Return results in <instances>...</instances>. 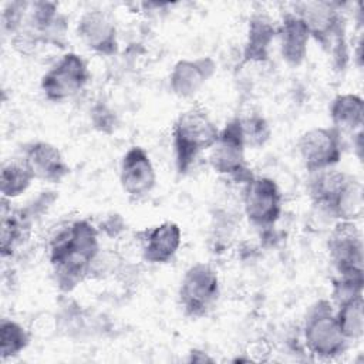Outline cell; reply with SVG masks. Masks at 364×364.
<instances>
[{
  "instance_id": "6da1fadb",
  "label": "cell",
  "mask_w": 364,
  "mask_h": 364,
  "mask_svg": "<svg viewBox=\"0 0 364 364\" xmlns=\"http://www.w3.org/2000/svg\"><path fill=\"white\" fill-rule=\"evenodd\" d=\"M101 252L100 232L87 219H74L60 226L48 240V259L61 291H71L92 274Z\"/></svg>"
},
{
  "instance_id": "7a4b0ae2",
  "label": "cell",
  "mask_w": 364,
  "mask_h": 364,
  "mask_svg": "<svg viewBox=\"0 0 364 364\" xmlns=\"http://www.w3.org/2000/svg\"><path fill=\"white\" fill-rule=\"evenodd\" d=\"M219 135V128L200 105L183 109L172 127L175 168L179 175L191 171L203 152H208Z\"/></svg>"
},
{
  "instance_id": "3957f363",
  "label": "cell",
  "mask_w": 364,
  "mask_h": 364,
  "mask_svg": "<svg viewBox=\"0 0 364 364\" xmlns=\"http://www.w3.org/2000/svg\"><path fill=\"white\" fill-rule=\"evenodd\" d=\"M296 13L314 38L333 57L338 67L347 61L346 18L338 3L333 1H301L293 4Z\"/></svg>"
},
{
  "instance_id": "277c9868",
  "label": "cell",
  "mask_w": 364,
  "mask_h": 364,
  "mask_svg": "<svg viewBox=\"0 0 364 364\" xmlns=\"http://www.w3.org/2000/svg\"><path fill=\"white\" fill-rule=\"evenodd\" d=\"M301 334L307 353L317 360H336L350 347L336 318L334 306L326 299L317 300L307 310Z\"/></svg>"
},
{
  "instance_id": "5b68a950",
  "label": "cell",
  "mask_w": 364,
  "mask_h": 364,
  "mask_svg": "<svg viewBox=\"0 0 364 364\" xmlns=\"http://www.w3.org/2000/svg\"><path fill=\"white\" fill-rule=\"evenodd\" d=\"M246 148L239 117H235L219 129L208 151V164L219 176L242 185L253 175L246 161Z\"/></svg>"
},
{
  "instance_id": "8992f818",
  "label": "cell",
  "mask_w": 364,
  "mask_h": 364,
  "mask_svg": "<svg viewBox=\"0 0 364 364\" xmlns=\"http://www.w3.org/2000/svg\"><path fill=\"white\" fill-rule=\"evenodd\" d=\"M242 210L250 226L269 232L283 213V193L274 179L252 175L242 183Z\"/></svg>"
},
{
  "instance_id": "52a82bcc",
  "label": "cell",
  "mask_w": 364,
  "mask_h": 364,
  "mask_svg": "<svg viewBox=\"0 0 364 364\" xmlns=\"http://www.w3.org/2000/svg\"><path fill=\"white\" fill-rule=\"evenodd\" d=\"M219 296L220 280L212 264L196 262L185 270L178 289V301L185 316L191 318L208 316Z\"/></svg>"
},
{
  "instance_id": "ba28073f",
  "label": "cell",
  "mask_w": 364,
  "mask_h": 364,
  "mask_svg": "<svg viewBox=\"0 0 364 364\" xmlns=\"http://www.w3.org/2000/svg\"><path fill=\"white\" fill-rule=\"evenodd\" d=\"M87 61L77 53L63 54L41 77L40 90L46 100L64 102L78 95L90 82Z\"/></svg>"
},
{
  "instance_id": "9c48e42d",
  "label": "cell",
  "mask_w": 364,
  "mask_h": 364,
  "mask_svg": "<svg viewBox=\"0 0 364 364\" xmlns=\"http://www.w3.org/2000/svg\"><path fill=\"white\" fill-rule=\"evenodd\" d=\"M327 253L336 274L364 273V242L357 222L337 220L333 225Z\"/></svg>"
},
{
  "instance_id": "30bf717a",
  "label": "cell",
  "mask_w": 364,
  "mask_h": 364,
  "mask_svg": "<svg viewBox=\"0 0 364 364\" xmlns=\"http://www.w3.org/2000/svg\"><path fill=\"white\" fill-rule=\"evenodd\" d=\"M297 154L306 171L337 166L343 155V136L330 127H313L297 139Z\"/></svg>"
},
{
  "instance_id": "8fae6325",
  "label": "cell",
  "mask_w": 364,
  "mask_h": 364,
  "mask_svg": "<svg viewBox=\"0 0 364 364\" xmlns=\"http://www.w3.org/2000/svg\"><path fill=\"white\" fill-rule=\"evenodd\" d=\"M77 34L90 51L101 57H112L118 53V28L112 14L102 9L84 11L77 23Z\"/></svg>"
},
{
  "instance_id": "7c38bea8",
  "label": "cell",
  "mask_w": 364,
  "mask_h": 364,
  "mask_svg": "<svg viewBox=\"0 0 364 364\" xmlns=\"http://www.w3.org/2000/svg\"><path fill=\"white\" fill-rule=\"evenodd\" d=\"M156 171L149 154L139 145L129 146L119 162V185L128 198L141 200L156 186Z\"/></svg>"
},
{
  "instance_id": "4fadbf2b",
  "label": "cell",
  "mask_w": 364,
  "mask_h": 364,
  "mask_svg": "<svg viewBox=\"0 0 364 364\" xmlns=\"http://www.w3.org/2000/svg\"><path fill=\"white\" fill-rule=\"evenodd\" d=\"M21 159L34 181L60 183L70 173V166L63 152L58 146L47 141H33L27 144L23 149Z\"/></svg>"
},
{
  "instance_id": "5bb4252c",
  "label": "cell",
  "mask_w": 364,
  "mask_h": 364,
  "mask_svg": "<svg viewBox=\"0 0 364 364\" xmlns=\"http://www.w3.org/2000/svg\"><path fill=\"white\" fill-rule=\"evenodd\" d=\"M139 252L149 264L172 262L182 245V230L176 222L165 220L138 233Z\"/></svg>"
},
{
  "instance_id": "9a60e30c",
  "label": "cell",
  "mask_w": 364,
  "mask_h": 364,
  "mask_svg": "<svg viewBox=\"0 0 364 364\" xmlns=\"http://www.w3.org/2000/svg\"><path fill=\"white\" fill-rule=\"evenodd\" d=\"M216 73L212 57L182 58L169 73V88L179 98H193Z\"/></svg>"
},
{
  "instance_id": "2e32d148",
  "label": "cell",
  "mask_w": 364,
  "mask_h": 364,
  "mask_svg": "<svg viewBox=\"0 0 364 364\" xmlns=\"http://www.w3.org/2000/svg\"><path fill=\"white\" fill-rule=\"evenodd\" d=\"M276 28V38L283 61L290 67L301 65L307 57L309 41L311 38L301 18L291 10L284 11Z\"/></svg>"
},
{
  "instance_id": "e0dca14e",
  "label": "cell",
  "mask_w": 364,
  "mask_h": 364,
  "mask_svg": "<svg viewBox=\"0 0 364 364\" xmlns=\"http://www.w3.org/2000/svg\"><path fill=\"white\" fill-rule=\"evenodd\" d=\"M1 232H0V249L1 257H14L20 247L31 236L33 213L28 208L13 209L9 206V200L1 198Z\"/></svg>"
},
{
  "instance_id": "ac0fdd59",
  "label": "cell",
  "mask_w": 364,
  "mask_h": 364,
  "mask_svg": "<svg viewBox=\"0 0 364 364\" xmlns=\"http://www.w3.org/2000/svg\"><path fill=\"white\" fill-rule=\"evenodd\" d=\"M331 127L344 138L363 131L364 101L358 94H338L330 104Z\"/></svg>"
},
{
  "instance_id": "d6986e66",
  "label": "cell",
  "mask_w": 364,
  "mask_h": 364,
  "mask_svg": "<svg viewBox=\"0 0 364 364\" xmlns=\"http://www.w3.org/2000/svg\"><path fill=\"white\" fill-rule=\"evenodd\" d=\"M277 28L264 14H253L249 20L246 41L243 46L245 63H263L270 54V47L276 40Z\"/></svg>"
},
{
  "instance_id": "ffe728a7",
  "label": "cell",
  "mask_w": 364,
  "mask_h": 364,
  "mask_svg": "<svg viewBox=\"0 0 364 364\" xmlns=\"http://www.w3.org/2000/svg\"><path fill=\"white\" fill-rule=\"evenodd\" d=\"M307 191L313 205H316L321 212H326L331 202L336 199L338 192L343 189L350 178V173L338 169L337 166L320 169L309 173Z\"/></svg>"
},
{
  "instance_id": "44dd1931",
  "label": "cell",
  "mask_w": 364,
  "mask_h": 364,
  "mask_svg": "<svg viewBox=\"0 0 364 364\" xmlns=\"http://www.w3.org/2000/svg\"><path fill=\"white\" fill-rule=\"evenodd\" d=\"M364 210V189L363 183L354 175H350L348 181L338 192L336 199L324 212L331 219L357 222L363 216Z\"/></svg>"
},
{
  "instance_id": "7402d4cb",
  "label": "cell",
  "mask_w": 364,
  "mask_h": 364,
  "mask_svg": "<svg viewBox=\"0 0 364 364\" xmlns=\"http://www.w3.org/2000/svg\"><path fill=\"white\" fill-rule=\"evenodd\" d=\"M34 181L28 168L20 158H10L3 162L0 172V192L1 198L13 200L23 195Z\"/></svg>"
},
{
  "instance_id": "603a6c76",
  "label": "cell",
  "mask_w": 364,
  "mask_h": 364,
  "mask_svg": "<svg viewBox=\"0 0 364 364\" xmlns=\"http://www.w3.org/2000/svg\"><path fill=\"white\" fill-rule=\"evenodd\" d=\"M334 306L336 318L344 337L353 343L360 341L364 333V301L363 296H355Z\"/></svg>"
},
{
  "instance_id": "cb8c5ba5",
  "label": "cell",
  "mask_w": 364,
  "mask_h": 364,
  "mask_svg": "<svg viewBox=\"0 0 364 364\" xmlns=\"http://www.w3.org/2000/svg\"><path fill=\"white\" fill-rule=\"evenodd\" d=\"M31 331L16 320L1 318L0 321V357L1 361L20 355L31 341Z\"/></svg>"
},
{
  "instance_id": "d4e9b609",
  "label": "cell",
  "mask_w": 364,
  "mask_h": 364,
  "mask_svg": "<svg viewBox=\"0 0 364 364\" xmlns=\"http://www.w3.org/2000/svg\"><path fill=\"white\" fill-rule=\"evenodd\" d=\"M239 121L246 146L260 148L270 139L272 129L267 119L263 115L249 114L246 117H239Z\"/></svg>"
},
{
  "instance_id": "484cf974",
  "label": "cell",
  "mask_w": 364,
  "mask_h": 364,
  "mask_svg": "<svg viewBox=\"0 0 364 364\" xmlns=\"http://www.w3.org/2000/svg\"><path fill=\"white\" fill-rule=\"evenodd\" d=\"M243 354L246 355L245 361H264L267 360L264 355L270 354V346L264 340H253L249 343Z\"/></svg>"
}]
</instances>
